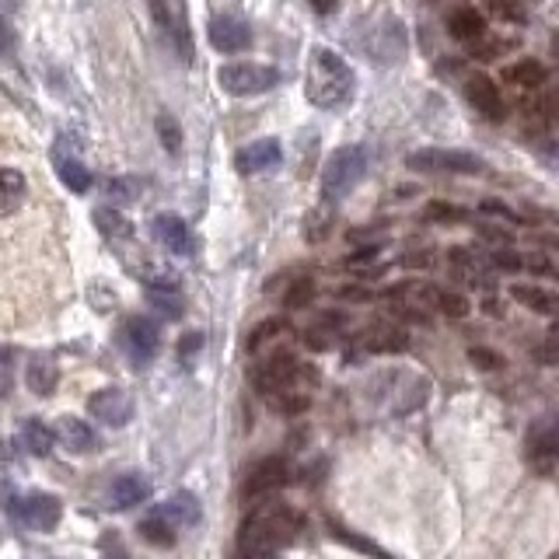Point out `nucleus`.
Masks as SVG:
<instances>
[{"instance_id": "obj_1", "label": "nucleus", "mask_w": 559, "mask_h": 559, "mask_svg": "<svg viewBox=\"0 0 559 559\" xmlns=\"http://www.w3.org/2000/svg\"><path fill=\"white\" fill-rule=\"evenodd\" d=\"M304 521L297 511L290 507H259V511L249 514V521L242 525V535H238V559H277L283 546L301 535Z\"/></svg>"}, {"instance_id": "obj_2", "label": "nucleus", "mask_w": 559, "mask_h": 559, "mask_svg": "<svg viewBox=\"0 0 559 559\" xmlns=\"http://www.w3.org/2000/svg\"><path fill=\"white\" fill-rule=\"evenodd\" d=\"M357 77L353 67L336 53V49L315 46L308 56V74H304V95L318 109H343L353 98Z\"/></svg>"}, {"instance_id": "obj_3", "label": "nucleus", "mask_w": 559, "mask_h": 559, "mask_svg": "<svg viewBox=\"0 0 559 559\" xmlns=\"http://www.w3.org/2000/svg\"><path fill=\"white\" fill-rule=\"evenodd\" d=\"M367 175V151L360 144H346L339 151L329 154L322 168V200L339 203L360 186V179Z\"/></svg>"}, {"instance_id": "obj_4", "label": "nucleus", "mask_w": 559, "mask_h": 559, "mask_svg": "<svg viewBox=\"0 0 559 559\" xmlns=\"http://www.w3.org/2000/svg\"><path fill=\"white\" fill-rule=\"evenodd\" d=\"M311 367H304L301 360L294 357V353L287 350H277L273 357H266L263 364L256 367V374H252V385H256L259 395H266V399H277L283 392H301V381H315V374H308Z\"/></svg>"}, {"instance_id": "obj_5", "label": "nucleus", "mask_w": 559, "mask_h": 559, "mask_svg": "<svg viewBox=\"0 0 559 559\" xmlns=\"http://www.w3.org/2000/svg\"><path fill=\"white\" fill-rule=\"evenodd\" d=\"M409 172L420 175H479L486 172V161L469 151H448V147H420L406 158Z\"/></svg>"}, {"instance_id": "obj_6", "label": "nucleus", "mask_w": 559, "mask_h": 559, "mask_svg": "<svg viewBox=\"0 0 559 559\" xmlns=\"http://www.w3.org/2000/svg\"><path fill=\"white\" fill-rule=\"evenodd\" d=\"M217 81L228 95L235 98H252V95H263V91L277 88L280 84V70L277 67H266V63H228V67L217 70Z\"/></svg>"}, {"instance_id": "obj_7", "label": "nucleus", "mask_w": 559, "mask_h": 559, "mask_svg": "<svg viewBox=\"0 0 559 559\" xmlns=\"http://www.w3.org/2000/svg\"><path fill=\"white\" fill-rule=\"evenodd\" d=\"M528 465L535 472H553L559 465V413H549L528 430Z\"/></svg>"}, {"instance_id": "obj_8", "label": "nucleus", "mask_w": 559, "mask_h": 559, "mask_svg": "<svg viewBox=\"0 0 559 559\" xmlns=\"http://www.w3.org/2000/svg\"><path fill=\"white\" fill-rule=\"evenodd\" d=\"M11 514L32 532H53L63 518V504L53 493H28V497L11 500Z\"/></svg>"}, {"instance_id": "obj_9", "label": "nucleus", "mask_w": 559, "mask_h": 559, "mask_svg": "<svg viewBox=\"0 0 559 559\" xmlns=\"http://www.w3.org/2000/svg\"><path fill=\"white\" fill-rule=\"evenodd\" d=\"M123 350L126 357L133 360V364H151L154 357H158L161 350V332L158 325L151 322L147 315H133L123 322Z\"/></svg>"}, {"instance_id": "obj_10", "label": "nucleus", "mask_w": 559, "mask_h": 559, "mask_svg": "<svg viewBox=\"0 0 559 559\" xmlns=\"http://www.w3.org/2000/svg\"><path fill=\"white\" fill-rule=\"evenodd\" d=\"M151 228H154V238H158L172 256L193 259L196 252H200V238H196V231L189 228L179 214H158L151 221Z\"/></svg>"}, {"instance_id": "obj_11", "label": "nucleus", "mask_w": 559, "mask_h": 559, "mask_svg": "<svg viewBox=\"0 0 559 559\" xmlns=\"http://www.w3.org/2000/svg\"><path fill=\"white\" fill-rule=\"evenodd\" d=\"M147 7H151V18H154V25L161 28V35H165V39L172 42L175 49H179V60L182 63L193 60V39H189V25H186V18H182V14L172 7V0H147Z\"/></svg>"}, {"instance_id": "obj_12", "label": "nucleus", "mask_w": 559, "mask_h": 559, "mask_svg": "<svg viewBox=\"0 0 559 559\" xmlns=\"http://www.w3.org/2000/svg\"><path fill=\"white\" fill-rule=\"evenodd\" d=\"M465 98H469L472 109H476L483 119H490V123H504L507 119L504 95H500V84L493 81V77L472 74L469 81H465Z\"/></svg>"}, {"instance_id": "obj_13", "label": "nucleus", "mask_w": 559, "mask_h": 559, "mask_svg": "<svg viewBox=\"0 0 559 559\" xmlns=\"http://www.w3.org/2000/svg\"><path fill=\"white\" fill-rule=\"evenodd\" d=\"M88 413L95 416L102 427H126L133 416V399L123 388H102L88 399Z\"/></svg>"}, {"instance_id": "obj_14", "label": "nucleus", "mask_w": 559, "mask_h": 559, "mask_svg": "<svg viewBox=\"0 0 559 559\" xmlns=\"http://www.w3.org/2000/svg\"><path fill=\"white\" fill-rule=\"evenodd\" d=\"M207 35L217 53H245V49H252V28L242 18H231V14L210 18Z\"/></svg>"}, {"instance_id": "obj_15", "label": "nucleus", "mask_w": 559, "mask_h": 559, "mask_svg": "<svg viewBox=\"0 0 559 559\" xmlns=\"http://www.w3.org/2000/svg\"><path fill=\"white\" fill-rule=\"evenodd\" d=\"M287 476H290V469H287V462H283L280 455L263 458V462H259L256 469L245 476L242 497L245 500H256V497H263V493H273L277 486L287 483Z\"/></svg>"}, {"instance_id": "obj_16", "label": "nucleus", "mask_w": 559, "mask_h": 559, "mask_svg": "<svg viewBox=\"0 0 559 559\" xmlns=\"http://www.w3.org/2000/svg\"><path fill=\"white\" fill-rule=\"evenodd\" d=\"M283 161V147L280 140L266 137V140H252L249 147H242L235 158L238 172L242 175H259V172H270V168H277Z\"/></svg>"}, {"instance_id": "obj_17", "label": "nucleus", "mask_w": 559, "mask_h": 559, "mask_svg": "<svg viewBox=\"0 0 559 559\" xmlns=\"http://www.w3.org/2000/svg\"><path fill=\"white\" fill-rule=\"evenodd\" d=\"M511 301L521 304L532 315H553L559 318V294H553L549 287H539V283H511Z\"/></svg>"}, {"instance_id": "obj_18", "label": "nucleus", "mask_w": 559, "mask_h": 559, "mask_svg": "<svg viewBox=\"0 0 559 559\" xmlns=\"http://www.w3.org/2000/svg\"><path fill=\"white\" fill-rule=\"evenodd\" d=\"M151 479L144 476V472H126V476H119L116 483H112V507L116 511H133V507H140L147 497H151Z\"/></svg>"}, {"instance_id": "obj_19", "label": "nucleus", "mask_w": 559, "mask_h": 559, "mask_svg": "<svg viewBox=\"0 0 559 559\" xmlns=\"http://www.w3.org/2000/svg\"><path fill=\"white\" fill-rule=\"evenodd\" d=\"M158 514L175 528V532H179V528H193L196 521H200L203 507H200V497H196V493L179 490V493H172V497H168L165 504L158 507Z\"/></svg>"}, {"instance_id": "obj_20", "label": "nucleus", "mask_w": 559, "mask_h": 559, "mask_svg": "<svg viewBox=\"0 0 559 559\" xmlns=\"http://www.w3.org/2000/svg\"><path fill=\"white\" fill-rule=\"evenodd\" d=\"M53 165H56V175H60V182L70 189V193H88L91 189V172L88 165H84L81 158H74V154L63 151V144L53 147Z\"/></svg>"}, {"instance_id": "obj_21", "label": "nucleus", "mask_w": 559, "mask_h": 559, "mask_svg": "<svg viewBox=\"0 0 559 559\" xmlns=\"http://www.w3.org/2000/svg\"><path fill=\"white\" fill-rule=\"evenodd\" d=\"M53 430H56V444H63V448L74 451V455L95 448V427H88V423L77 420V416H63Z\"/></svg>"}, {"instance_id": "obj_22", "label": "nucleus", "mask_w": 559, "mask_h": 559, "mask_svg": "<svg viewBox=\"0 0 559 559\" xmlns=\"http://www.w3.org/2000/svg\"><path fill=\"white\" fill-rule=\"evenodd\" d=\"M360 346L367 353H402L409 350V332L395 329V325H374L360 336Z\"/></svg>"}, {"instance_id": "obj_23", "label": "nucleus", "mask_w": 559, "mask_h": 559, "mask_svg": "<svg viewBox=\"0 0 559 559\" xmlns=\"http://www.w3.org/2000/svg\"><path fill=\"white\" fill-rule=\"evenodd\" d=\"M448 32H451V39H458V42H476V39H483V35H486V18H483V11H476V7H458V11H451Z\"/></svg>"}, {"instance_id": "obj_24", "label": "nucleus", "mask_w": 559, "mask_h": 559, "mask_svg": "<svg viewBox=\"0 0 559 559\" xmlns=\"http://www.w3.org/2000/svg\"><path fill=\"white\" fill-rule=\"evenodd\" d=\"M25 385H28V392H35V395H53L56 385H60V371H56V364L49 357L35 353V357L28 360Z\"/></svg>"}, {"instance_id": "obj_25", "label": "nucleus", "mask_w": 559, "mask_h": 559, "mask_svg": "<svg viewBox=\"0 0 559 559\" xmlns=\"http://www.w3.org/2000/svg\"><path fill=\"white\" fill-rule=\"evenodd\" d=\"M420 294L427 297V301L434 304L441 315L455 318V322H462V318L472 315V301L465 294H458V290H437V287H427V283H423Z\"/></svg>"}, {"instance_id": "obj_26", "label": "nucleus", "mask_w": 559, "mask_h": 559, "mask_svg": "<svg viewBox=\"0 0 559 559\" xmlns=\"http://www.w3.org/2000/svg\"><path fill=\"white\" fill-rule=\"evenodd\" d=\"M546 77H549L546 63L532 60V56H525V60H518V63H507L504 67V81L514 84V88H542Z\"/></svg>"}, {"instance_id": "obj_27", "label": "nucleus", "mask_w": 559, "mask_h": 559, "mask_svg": "<svg viewBox=\"0 0 559 559\" xmlns=\"http://www.w3.org/2000/svg\"><path fill=\"white\" fill-rule=\"evenodd\" d=\"M28 193V182L18 168H0V217H11Z\"/></svg>"}, {"instance_id": "obj_28", "label": "nucleus", "mask_w": 559, "mask_h": 559, "mask_svg": "<svg viewBox=\"0 0 559 559\" xmlns=\"http://www.w3.org/2000/svg\"><path fill=\"white\" fill-rule=\"evenodd\" d=\"M144 297H147V304H151V308L158 311V315H165V318H179L182 308H186L175 283H151V287L144 290Z\"/></svg>"}, {"instance_id": "obj_29", "label": "nucleus", "mask_w": 559, "mask_h": 559, "mask_svg": "<svg viewBox=\"0 0 559 559\" xmlns=\"http://www.w3.org/2000/svg\"><path fill=\"white\" fill-rule=\"evenodd\" d=\"M21 437H25V448L32 451L35 458H46V455H53V448H56V430L53 427H46L42 420H25L21 423Z\"/></svg>"}, {"instance_id": "obj_30", "label": "nucleus", "mask_w": 559, "mask_h": 559, "mask_svg": "<svg viewBox=\"0 0 559 559\" xmlns=\"http://www.w3.org/2000/svg\"><path fill=\"white\" fill-rule=\"evenodd\" d=\"M137 532H140V539L151 542V546H161V549H172V546H175V528L168 525V521L161 518L158 511H154L151 518L140 521Z\"/></svg>"}, {"instance_id": "obj_31", "label": "nucleus", "mask_w": 559, "mask_h": 559, "mask_svg": "<svg viewBox=\"0 0 559 559\" xmlns=\"http://www.w3.org/2000/svg\"><path fill=\"white\" fill-rule=\"evenodd\" d=\"M95 224H98V231H102L105 238H133V224L126 221L123 214L109 210V207L95 210Z\"/></svg>"}, {"instance_id": "obj_32", "label": "nucleus", "mask_w": 559, "mask_h": 559, "mask_svg": "<svg viewBox=\"0 0 559 559\" xmlns=\"http://www.w3.org/2000/svg\"><path fill=\"white\" fill-rule=\"evenodd\" d=\"M469 364L476 367V371H483V374H500L507 367V360L500 357L497 350H490V346H469Z\"/></svg>"}, {"instance_id": "obj_33", "label": "nucleus", "mask_w": 559, "mask_h": 559, "mask_svg": "<svg viewBox=\"0 0 559 559\" xmlns=\"http://www.w3.org/2000/svg\"><path fill=\"white\" fill-rule=\"evenodd\" d=\"M158 140L165 144L168 154L182 151V126L175 123V116H168V112H161V116H158Z\"/></svg>"}, {"instance_id": "obj_34", "label": "nucleus", "mask_w": 559, "mask_h": 559, "mask_svg": "<svg viewBox=\"0 0 559 559\" xmlns=\"http://www.w3.org/2000/svg\"><path fill=\"white\" fill-rule=\"evenodd\" d=\"M490 266L497 273H521V270H525V256H521V252H514L511 245H500V249L490 256Z\"/></svg>"}, {"instance_id": "obj_35", "label": "nucleus", "mask_w": 559, "mask_h": 559, "mask_svg": "<svg viewBox=\"0 0 559 559\" xmlns=\"http://www.w3.org/2000/svg\"><path fill=\"white\" fill-rule=\"evenodd\" d=\"M507 49H514V39H476L472 42V56L476 60H497V56H504Z\"/></svg>"}, {"instance_id": "obj_36", "label": "nucleus", "mask_w": 559, "mask_h": 559, "mask_svg": "<svg viewBox=\"0 0 559 559\" xmlns=\"http://www.w3.org/2000/svg\"><path fill=\"white\" fill-rule=\"evenodd\" d=\"M273 402V409L283 416H294V413H304V409L311 406V399H308V392H283L277 395V399H270Z\"/></svg>"}, {"instance_id": "obj_37", "label": "nucleus", "mask_w": 559, "mask_h": 559, "mask_svg": "<svg viewBox=\"0 0 559 559\" xmlns=\"http://www.w3.org/2000/svg\"><path fill=\"white\" fill-rule=\"evenodd\" d=\"M311 301H315V283L311 280H294L287 290V297H283L287 308H308Z\"/></svg>"}, {"instance_id": "obj_38", "label": "nucleus", "mask_w": 559, "mask_h": 559, "mask_svg": "<svg viewBox=\"0 0 559 559\" xmlns=\"http://www.w3.org/2000/svg\"><path fill=\"white\" fill-rule=\"evenodd\" d=\"M486 11L500 21H511V25H521V21H525V11H521L514 0H486Z\"/></svg>"}, {"instance_id": "obj_39", "label": "nucleus", "mask_w": 559, "mask_h": 559, "mask_svg": "<svg viewBox=\"0 0 559 559\" xmlns=\"http://www.w3.org/2000/svg\"><path fill=\"white\" fill-rule=\"evenodd\" d=\"M525 270L532 273V277H546V280L559 277V266L546 256V252H532V256H525Z\"/></svg>"}, {"instance_id": "obj_40", "label": "nucleus", "mask_w": 559, "mask_h": 559, "mask_svg": "<svg viewBox=\"0 0 559 559\" xmlns=\"http://www.w3.org/2000/svg\"><path fill=\"white\" fill-rule=\"evenodd\" d=\"M280 332H283V318H266V322H259L249 336V350H259L266 339H277Z\"/></svg>"}, {"instance_id": "obj_41", "label": "nucleus", "mask_w": 559, "mask_h": 559, "mask_svg": "<svg viewBox=\"0 0 559 559\" xmlns=\"http://www.w3.org/2000/svg\"><path fill=\"white\" fill-rule=\"evenodd\" d=\"M535 151V158L542 161V165L546 168H553V172H559V140H539V144L532 147Z\"/></svg>"}, {"instance_id": "obj_42", "label": "nucleus", "mask_w": 559, "mask_h": 559, "mask_svg": "<svg viewBox=\"0 0 559 559\" xmlns=\"http://www.w3.org/2000/svg\"><path fill=\"white\" fill-rule=\"evenodd\" d=\"M105 193H109L116 203H130L133 196H137V182H130V179H112V182H105Z\"/></svg>"}, {"instance_id": "obj_43", "label": "nucleus", "mask_w": 559, "mask_h": 559, "mask_svg": "<svg viewBox=\"0 0 559 559\" xmlns=\"http://www.w3.org/2000/svg\"><path fill=\"white\" fill-rule=\"evenodd\" d=\"M462 210L458 207H451V203H441V200H434L427 207V221H462Z\"/></svg>"}, {"instance_id": "obj_44", "label": "nucleus", "mask_w": 559, "mask_h": 559, "mask_svg": "<svg viewBox=\"0 0 559 559\" xmlns=\"http://www.w3.org/2000/svg\"><path fill=\"white\" fill-rule=\"evenodd\" d=\"M11 360H14V353L7 350V346H0V399H4V395L11 392V381H14Z\"/></svg>"}, {"instance_id": "obj_45", "label": "nucleus", "mask_w": 559, "mask_h": 559, "mask_svg": "<svg viewBox=\"0 0 559 559\" xmlns=\"http://www.w3.org/2000/svg\"><path fill=\"white\" fill-rule=\"evenodd\" d=\"M479 210H483V214L500 217V221H518V214H514V210L507 207V203H500V200H483V203H479Z\"/></svg>"}, {"instance_id": "obj_46", "label": "nucleus", "mask_w": 559, "mask_h": 559, "mask_svg": "<svg viewBox=\"0 0 559 559\" xmlns=\"http://www.w3.org/2000/svg\"><path fill=\"white\" fill-rule=\"evenodd\" d=\"M532 357L539 360V364H559V346L549 343V339H542V343L532 350Z\"/></svg>"}, {"instance_id": "obj_47", "label": "nucleus", "mask_w": 559, "mask_h": 559, "mask_svg": "<svg viewBox=\"0 0 559 559\" xmlns=\"http://www.w3.org/2000/svg\"><path fill=\"white\" fill-rule=\"evenodd\" d=\"M329 339H332V329H325V325L304 332V343H308L311 350H325V346H329Z\"/></svg>"}, {"instance_id": "obj_48", "label": "nucleus", "mask_w": 559, "mask_h": 559, "mask_svg": "<svg viewBox=\"0 0 559 559\" xmlns=\"http://www.w3.org/2000/svg\"><path fill=\"white\" fill-rule=\"evenodd\" d=\"M200 346H203V332H186V336L179 339V357L182 360L193 357V353H200Z\"/></svg>"}, {"instance_id": "obj_49", "label": "nucleus", "mask_w": 559, "mask_h": 559, "mask_svg": "<svg viewBox=\"0 0 559 559\" xmlns=\"http://www.w3.org/2000/svg\"><path fill=\"white\" fill-rule=\"evenodd\" d=\"M448 259L455 266H462V270H472L476 266V259H472V252L469 249H462V245H455V249H448Z\"/></svg>"}, {"instance_id": "obj_50", "label": "nucleus", "mask_w": 559, "mask_h": 559, "mask_svg": "<svg viewBox=\"0 0 559 559\" xmlns=\"http://www.w3.org/2000/svg\"><path fill=\"white\" fill-rule=\"evenodd\" d=\"M11 46H14V32H11V25L0 18V56L11 53Z\"/></svg>"}, {"instance_id": "obj_51", "label": "nucleus", "mask_w": 559, "mask_h": 559, "mask_svg": "<svg viewBox=\"0 0 559 559\" xmlns=\"http://www.w3.org/2000/svg\"><path fill=\"white\" fill-rule=\"evenodd\" d=\"M308 4H311V11L315 14H332L339 7V0H308Z\"/></svg>"}, {"instance_id": "obj_52", "label": "nucleus", "mask_w": 559, "mask_h": 559, "mask_svg": "<svg viewBox=\"0 0 559 559\" xmlns=\"http://www.w3.org/2000/svg\"><path fill=\"white\" fill-rule=\"evenodd\" d=\"M483 311H486L490 318H504V315H500L504 308H500V301H493V297H486V301H483Z\"/></svg>"}, {"instance_id": "obj_53", "label": "nucleus", "mask_w": 559, "mask_h": 559, "mask_svg": "<svg viewBox=\"0 0 559 559\" xmlns=\"http://www.w3.org/2000/svg\"><path fill=\"white\" fill-rule=\"evenodd\" d=\"M339 294L350 297V301H367V297H371L367 290H357V287H346V290H339Z\"/></svg>"}, {"instance_id": "obj_54", "label": "nucleus", "mask_w": 559, "mask_h": 559, "mask_svg": "<svg viewBox=\"0 0 559 559\" xmlns=\"http://www.w3.org/2000/svg\"><path fill=\"white\" fill-rule=\"evenodd\" d=\"M549 343H556L559 346V318H553V325H549Z\"/></svg>"}, {"instance_id": "obj_55", "label": "nucleus", "mask_w": 559, "mask_h": 559, "mask_svg": "<svg viewBox=\"0 0 559 559\" xmlns=\"http://www.w3.org/2000/svg\"><path fill=\"white\" fill-rule=\"evenodd\" d=\"M549 49H553V56H556V60H559V32L553 35V42H549Z\"/></svg>"}, {"instance_id": "obj_56", "label": "nucleus", "mask_w": 559, "mask_h": 559, "mask_svg": "<svg viewBox=\"0 0 559 559\" xmlns=\"http://www.w3.org/2000/svg\"><path fill=\"white\" fill-rule=\"evenodd\" d=\"M532 4H535V0H532Z\"/></svg>"}]
</instances>
